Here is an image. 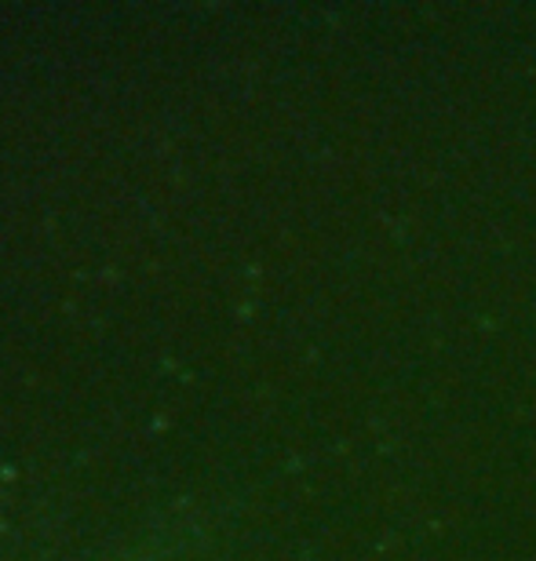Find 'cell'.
Wrapping results in <instances>:
<instances>
[]
</instances>
